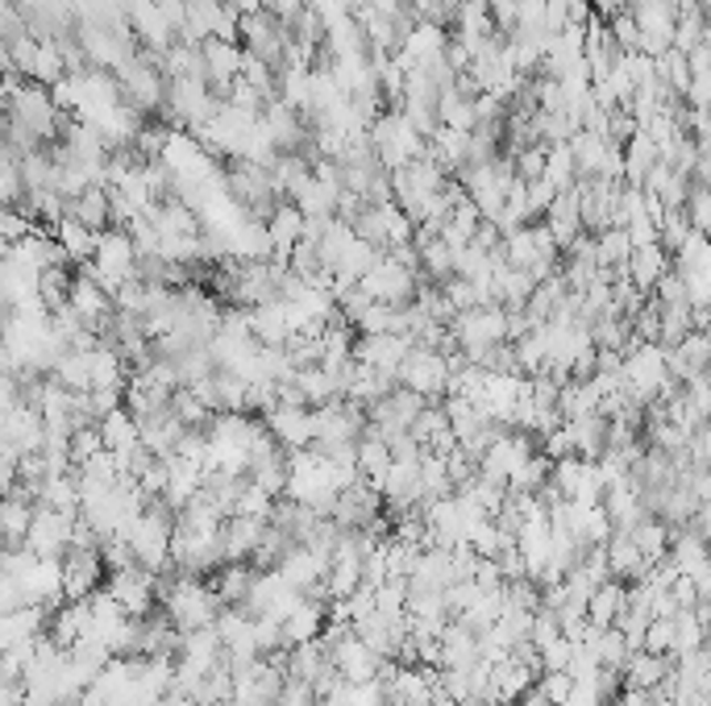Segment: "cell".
<instances>
[{"label": "cell", "mask_w": 711, "mask_h": 706, "mask_svg": "<svg viewBox=\"0 0 711 706\" xmlns=\"http://www.w3.org/2000/svg\"><path fill=\"white\" fill-rule=\"evenodd\" d=\"M571 689H574V677L566 670H545V673H537V682H533V694L550 706L566 703V694H571Z\"/></svg>", "instance_id": "obj_21"}, {"label": "cell", "mask_w": 711, "mask_h": 706, "mask_svg": "<svg viewBox=\"0 0 711 706\" xmlns=\"http://www.w3.org/2000/svg\"><path fill=\"white\" fill-rule=\"evenodd\" d=\"M529 457H533V436H529V432H516V429H503L500 436L483 449L479 474H487V478H495V483L508 486V478H512Z\"/></svg>", "instance_id": "obj_6"}, {"label": "cell", "mask_w": 711, "mask_h": 706, "mask_svg": "<svg viewBox=\"0 0 711 706\" xmlns=\"http://www.w3.org/2000/svg\"><path fill=\"white\" fill-rule=\"evenodd\" d=\"M628 536H632V545H637V552H641L645 566H658V561H666V549H670V528H666L661 519L645 516Z\"/></svg>", "instance_id": "obj_19"}, {"label": "cell", "mask_w": 711, "mask_h": 706, "mask_svg": "<svg viewBox=\"0 0 711 706\" xmlns=\"http://www.w3.org/2000/svg\"><path fill=\"white\" fill-rule=\"evenodd\" d=\"M262 519H245V516H226L221 524V557L226 561H250V552L259 549L262 540Z\"/></svg>", "instance_id": "obj_12"}, {"label": "cell", "mask_w": 711, "mask_h": 706, "mask_svg": "<svg viewBox=\"0 0 711 706\" xmlns=\"http://www.w3.org/2000/svg\"><path fill=\"white\" fill-rule=\"evenodd\" d=\"M325 569H330V557H321V552L304 549V545H292V549L279 557L275 573L283 578V582L292 586V590H313V586H321V578H325Z\"/></svg>", "instance_id": "obj_10"}, {"label": "cell", "mask_w": 711, "mask_h": 706, "mask_svg": "<svg viewBox=\"0 0 711 706\" xmlns=\"http://www.w3.org/2000/svg\"><path fill=\"white\" fill-rule=\"evenodd\" d=\"M354 462H358V478L370 486H379V478L387 474V465H391V449L383 436H358V445H354Z\"/></svg>", "instance_id": "obj_17"}, {"label": "cell", "mask_w": 711, "mask_h": 706, "mask_svg": "<svg viewBox=\"0 0 711 706\" xmlns=\"http://www.w3.org/2000/svg\"><path fill=\"white\" fill-rule=\"evenodd\" d=\"M171 528H175V512L163 499H150L142 507V516L129 524V533L122 536L134 561L150 573H167L171 569Z\"/></svg>", "instance_id": "obj_1"}, {"label": "cell", "mask_w": 711, "mask_h": 706, "mask_svg": "<svg viewBox=\"0 0 711 706\" xmlns=\"http://www.w3.org/2000/svg\"><path fill=\"white\" fill-rule=\"evenodd\" d=\"M155 578L150 569L142 566H125V569H108L105 573V590L122 603V611L129 620H142L155 611Z\"/></svg>", "instance_id": "obj_5"}, {"label": "cell", "mask_w": 711, "mask_h": 706, "mask_svg": "<svg viewBox=\"0 0 711 706\" xmlns=\"http://www.w3.org/2000/svg\"><path fill=\"white\" fill-rule=\"evenodd\" d=\"M666 275V254H661L658 245H641V250H632L628 254V283L637 287V292H654V283Z\"/></svg>", "instance_id": "obj_18"}, {"label": "cell", "mask_w": 711, "mask_h": 706, "mask_svg": "<svg viewBox=\"0 0 711 706\" xmlns=\"http://www.w3.org/2000/svg\"><path fill=\"white\" fill-rule=\"evenodd\" d=\"M330 649H325V640L316 636L309 640V644H295V649H287V677H295V682H304V686H316L325 673H330Z\"/></svg>", "instance_id": "obj_13"}, {"label": "cell", "mask_w": 711, "mask_h": 706, "mask_svg": "<svg viewBox=\"0 0 711 706\" xmlns=\"http://www.w3.org/2000/svg\"><path fill=\"white\" fill-rule=\"evenodd\" d=\"M262 424L271 432L283 453L295 449H313V408H300V403H275L271 412L262 415Z\"/></svg>", "instance_id": "obj_7"}, {"label": "cell", "mask_w": 711, "mask_h": 706, "mask_svg": "<svg viewBox=\"0 0 711 706\" xmlns=\"http://www.w3.org/2000/svg\"><path fill=\"white\" fill-rule=\"evenodd\" d=\"M571 653H574V644H571L566 636H562V632H557L554 640H545V644L537 649L541 673H545V670H566V665H571Z\"/></svg>", "instance_id": "obj_23"}, {"label": "cell", "mask_w": 711, "mask_h": 706, "mask_svg": "<svg viewBox=\"0 0 711 706\" xmlns=\"http://www.w3.org/2000/svg\"><path fill=\"white\" fill-rule=\"evenodd\" d=\"M450 370H453L450 354H441V349H425V345H412V354H408L396 370V387L417 391L425 403H437V399H446Z\"/></svg>", "instance_id": "obj_2"}, {"label": "cell", "mask_w": 711, "mask_h": 706, "mask_svg": "<svg viewBox=\"0 0 711 706\" xmlns=\"http://www.w3.org/2000/svg\"><path fill=\"white\" fill-rule=\"evenodd\" d=\"M75 519L80 516H63V512H51V507H38L34 503V516H30V528H25V540L21 549L34 552V557H63L75 540Z\"/></svg>", "instance_id": "obj_3"}, {"label": "cell", "mask_w": 711, "mask_h": 706, "mask_svg": "<svg viewBox=\"0 0 711 706\" xmlns=\"http://www.w3.org/2000/svg\"><path fill=\"white\" fill-rule=\"evenodd\" d=\"M533 682H537V673L529 670V665H521L512 653L487 665V698L495 706H512L516 698H524V694L533 689Z\"/></svg>", "instance_id": "obj_8"}, {"label": "cell", "mask_w": 711, "mask_h": 706, "mask_svg": "<svg viewBox=\"0 0 711 706\" xmlns=\"http://www.w3.org/2000/svg\"><path fill=\"white\" fill-rule=\"evenodd\" d=\"M59 573H63V599H87L105 586V561L96 545H71L59 557Z\"/></svg>", "instance_id": "obj_4"}, {"label": "cell", "mask_w": 711, "mask_h": 706, "mask_svg": "<svg viewBox=\"0 0 711 706\" xmlns=\"http://www.w3.org/2000/svg\"><path fill=\"white\" fill-rule=\"evenodd\" d=\"M670 670H675V661H670V656H658V653H645V649H637V653H628V661L620 665V686L654 694V689H658L661 682L670 677Z\"/></svg>", "instance_id": "obj_11"}, {"label": "cell", "mask_w": 711, "mask_h": 706, "mask_svg": "<svg viewBox=\"0 0 711 706\" xmlns=\"http://www.w3.org/2000/svg\"><path fill=\"white\" fill-rule=\"evenodd\" d=\"M271 507H275V499H271V495H262L259 486L245 478L242 491H238V499H233V512H229V516L262 519V524H266V516H271Z\"/></svg>", "instance_id": "obj_20"}, {"label": "cell", "mask_w": 711, "mask_h": 706, "mask_svg": "<svg viewBox=\"0 0 711 706\" xmlns=\"http://www.w3.org/2000/svg\"><path fill=\"white\" fill-rule=\"evenodd\" d=\"M641 649L658 656L675 653V615H670V620H649V628H645L641 636Z\"/></svg>", "instance_id": "obj_22"}, {"label": "cell", "mask_w": 711, "mask_h": 706, "mask_svg": "<svg viewBox=\"0 0 711 706\" xmlns=\"http://www.w3.org/2000/svg\"><path fill=\"white\" fill-rule=\"evenodd\" d=\"M250 582H254L250 561H226L217 573H209V586H212V594H217V603L221 607H242Z\"/></svg>", "instance_id": "obj_15"}, {"label": "cell", "mask_w": 711, "mask_h": 706, "mask_svg": "<svg viewBox=\"0 0 711 706\" xmlns=\"http://www.w3.org/2000/svg\"><path fill=\"white\" fill-rule=\"evenodd\" d=\"M96 432H101V445H105V453H129V449L142 445L138 436V420L125 412V408H117V412H108L96 420Z\"/></svg>", "instance_id": "obj_16"}, {"label": "cell", "mask_w": 711, "mask_h": 706, "mask_svg": "<svg viewBox=\"0 0 711 706\" xmlns=\"http://www.w3.org/2000/svg\"><path fill=\"white\" fill-rule=\"evenodd\" d=\"M620 611H625V582L607 578V582L590 586L587 607H583V615H587L590 628H611V623L620 620Z\"/></svg>", "instance_id": "obj_14"}, {"label": "cell", "mask_w": 711, "mask_h": 706, "mask_svg": "<svg viewBox=\"0 0 711 706\" xmlns=\"http://www.w3.org/2000/svg\"><path fill=\"white\" fill-rule=\"evenodd\" d=\"M325 623H330V603H316V599H304L300 594V603L279 620V632H283V649H295V644H309L325 632Z\"/></svg>", "instance_id": "obj_9"}]
</instances>
